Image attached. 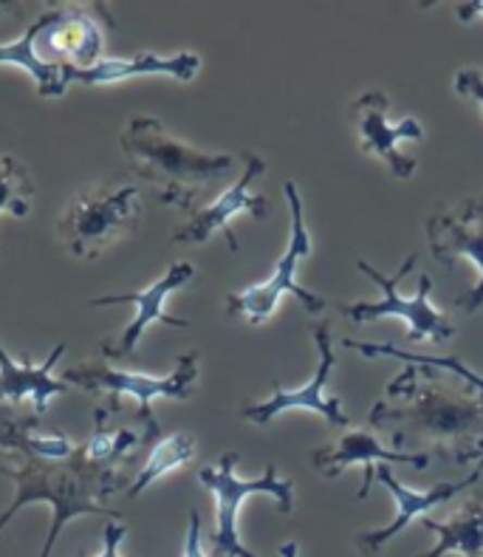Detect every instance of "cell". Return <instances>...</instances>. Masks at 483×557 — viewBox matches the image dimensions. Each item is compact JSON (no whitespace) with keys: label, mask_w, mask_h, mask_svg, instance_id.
Segmentation results:
<instances>
[{"label":"cell","mask_w":483,"mask_h":557,"mask_svg":"<svg viewBox=\"0 0 483 557\" xmlns=\"http://www.w3.org/2000/svg\"><path fill=\"white\" fill-rule=\"evenodd\" d=\"M281 557H300V549H297V544L288 541V544L281 546Z\"/></svg>","instance_id":"cell-28"},{"label":"cell","mask_w":483,"mask_h":557,"mask_svg":"<svg viewBox=\"0 0 483 557\" xmlns=\"http://www.w3.org/2000/svg\"><path fill=\"white\" fill-rule=\"evenodd\" d=\"M421 523L435 535V546L421 552L419 557H444V555H461V557H483V498L475 495L470 502L456 509L453 516L444 521L435 518H421Z\"/></svg>","instance_id":"cell-19"},{"label":"cell","mask_w":483,"mask_h":557,"mask_svg":"<svg viewBox=\"0 0 483 557\" xmlns=\"http://www.w3.org/2000/svg\"><path fill=\"white\" fill-rule=\"evenodd\" d=\"M238 453H224L218 465L203 467L198 479L210 490L215 502V530H212V549L218 557H258L249 552L240 541L238 532V512L249 495H272L283 516L295 512V481L277 473V467L267 465L263 475L252 481H244L235 467H238Z\"/></svg>","instance_id":"cell-5"},{"label":"cell","mask_w":483,"mask_h":557,"mask_svg":"<svg viewBox=\"0 0 483 557\" xmlns=\"http://www.w3.org/2000/svg\"><path fill=\"white\" fill-rule=\"evenodd\" d=\"M240 159H244V173H240L238 182L232 184L230 190L221 193L212 205L196 207V212H189V221L173 235V244H203L215 233H224L230 252H238L240 244L232 233V219L240 212H249L252 219H267L269 201L249 190L252 182H258L260 173L267 170V162H263V156L252 153V150H244Z\"/></svg>","instance_id":"cell-13"},{"label":"cell","mask_w":483,"mask_h":557,"mask_svg":"<svg viewBox=\"0 0 483 557\" xmlns=\"http://www.w3.org/2000/svg\"><path fill=\"white\" fill-rule=\"evenodd\" d=\"M122 461L125 459L94 461L79 445L74 456L65 461H46L21 453L17 465H0V473L14 481V502L0 516V532L7 530L9 521L28 504H49L51 527L46 541H42L40 557H51L65 523L74 521L77 516L122 521L120 509H111L106 504V498H111L125 484V475L120 473Z\"/></svg>","instance_id":"cell-2"},{"label":"cell","mask_w":483,"mask_h":557,"mask_svg":"<svg viewBox=\"0 0 483 557\" xmlns=\"http://www.w3.org/2000/svg\"><path fill=\"white\" fill-rule=\"evenodd\" d=\"M456 91L463 97H472L483 113V77L475 69H461L456 77Z\"/></svg>","instance_id":"cell-24"},{"label":"cell","mask_w":483,"mask_h":557,"mask_svg":"<svg viewBox=\"0 0 483 557\" xmlns=\"http://www.w3.org/2000/svg\"><path fill=\"white\" fill-rule=\"evenodd\" d=\"M354 125H357L359 148L364 156H376L396 178H410L416 173V159L401 153V141L424 139V127L413 116L393 122L391 120V99L385 91H368L354 99L350 106Z\"/></svg>","instance_id":"cell-14"},{"label":"cell","mask_w":483,"mask_h":557,"mask_svg":"<svg viewBox=\"0 0 483 557\" xmlns=\"http://www.w3.org/2000/svg\"><path fill=\"white\" fill-rule=\"evenodd\" d=\"M40 417L21 413L14 405L0 403V450H17L46 461H65L77 447L65 436H40Z\"/></svg>","instance_id":"cell-20"},{"label":"cell","mask_w":483,"mask_h":557,"mask_svg":"<svg viewBox=\"0 0 483 557\" xmlns=\"http://www.w3.org/2000/svg\"><path fill=\"white\" fill-rule=\"evenodd\" d=\"M184 557H207L201 546V516L196 509L189 512V527H187V541H184Z\"/></svg>","instance_id":"cell-26"},{"label":"cell","mask_w":483,"mask_h":557,"mask_svg":"<svg viewBox=\"0 0 483 557\" xmlns=\"http://www.w3.org/2000/svg\"><path fill=\"white\" fill-rule=\"evenodd\" d=\"M196 456V438L189 436V433H170V436L159 438L150 450L148 461L141 467L139 473H136L134 484H131V498H139L141 493L148 487H153L156 481L161 475H168L170 470H178V467L189 465Z\"/></svg>","instance_id":"cell-22"},{"label":"cell","mask_w":483,"mask_h":557,"mask_svg":"<svg viewBox=\"0 0 483 557\" xmlns=\"http://www.w3.org/2000/svg\"><path fill=\"white\" fill-rule=\"evenodd\" d=\"M368 424L399 453H435L456 465L483 459V376L410 366L387 382Z\"/></svg>","instance_id":"cell-1"},{"label":"cell","mask_w":483,"mask_h":557,"mask_svg":"<svg viewBox=\"0 0 483 557\" xmlns=\"http://www.w3.org/2000/svg\"><path fill=\"white\" fill-rule=\"evenodd\" d=\"M311 337L317 343V351H320V362H317V371L302 388L288 391V388H274V394L263 403H249L244 405V419L255 424H269L272 419H277L286 410H314L317 417H322L334 428H350L348 413L343 410V399L336 396H325V385H329L331 374H334L336 357L334 346H331V323H314L311 325Z\"/></svg>","instance_id":"cell-12"},{"label":"cell","mask_w":483,"mask_h":557,"mask_svg":"<svg viewBox=\"0 0 483 557\" xmlns=\"http://www.w3.org/2000/svg\"><path fill=\"white\" fill-rule=\"evenodd\" d=\"M127 527L122 521H111L102 532V552L97 557H122L120 555V544L125 541Z\"/></svg>","instance_id":"cell-25"},{"label":"cell","mask_w":483,"mask_h":557,"mask_svg":"<svg viewBox=\"0 0 483 557\" xmlns=\"http://www.w3.org/2000/svg\"><path fill=\"white\" fill-rule=\"evenodd\" d=\"M0 63H12L26 69L28 77L35 79L40 97H63L65 88L71 85L69 77H65V65H49L37 57L35 26H28L17 40L0 46Z\"/></svg>","instance_id":"cell-21"},{"label":"cell","mask_w":483,"mask_h":557,"mask_svg":"<svg viewBox=\"0 0 483 557\" xmlns=\"http://www.w3.org/2000/svg\"><path fill=\"white\" fill-rule=\"evenodd\" d=\"M419 263V255H407L405 263L399 267V272L393 277H385L379 269H373L368 261H357L359 272L371 277L373 283H379L382 289V300L376 304H368V300H359V304L343 306V314L350 318V323H371L379 318H399L407 323V339L410 343H421V339H430V343H444V339L456 337V325L449 323V318L444 311L435 309L430 304V292H433V277L421 275L419 277V292L413 297H405L399 292V283L405 281L410 272Z\"/></svg>","instance_id":"cell-8"},{"label":"cell","mask_w":483,"mask_h":557,"mask_svg":"<svg viewBox=\"0 0 483 557\" xmlns=\"http://www.w3.org/2000/svg\"><path fill=\"white\" fill-rule=\"evenodd\" d=\"M198 351H189L178 357L175 371L168 376H148V374H131V371H120V368L108 366V362H83V366L69 368L63 380L69 385H79L88 394H106L111 396L108 410L116 413L120 410L122 396H134L136 399V419L145 424V438L159 436V419L153 417V399L168 396V399H189L196 391L198 382Z\"/></svg>","instance_id":"cell-6"},{"label":"cell","mask_w":483,"mask_h":557,"mask_svg":"<svg viewBox=\"0 0 483 557\" xmlns=\"http://www.w3.org/2000/svg\"><path fill=\"white\" fill-rule=\"evenodd\" d=\"M456 17L461 23H475L483 21V0H472V3H461L456 9Z\"/></svg>","instance_id":"cell-27"},{"label":"cell","mask_w":483,"mask_h":557,"mask_svg":"<svg viewBox=\"0 0 483 557\" xmlns=\"http://www.w3.org/2000/svg\"><path fill=\"white\" fill-rule=\"evenodd\" d=\"M141 224L139 187L131 182L97 184L79 193L60 219V238L74 258L94 261Z\"/></svg>","instance_id":"cell-4"},{"label":"cell","mask_w":483,"mask_h":557,"mask_svg":"<svg viewBox=\"0 0 483 557\" xmlns=\"http://www.w3.org/2000/svg\"><path fill=\"white\" fill-rule=\"evenodd\" d=\"M428 240L433 258L444 267H456L458 258H470L475 263L478 283L458 297V309L467 314L483 309V196L435 212L428 221Z\"/></svg>","instance_id":"cell-10"},{"label":"cell","mask_w":483,"mask_h":557,"mask_svg":"<svg viewBox=\"0 0 483 557\" xmlns=\"http://www.w3.org/2000/svg\"><path fill=\"white\" fill-rule=\"evenodd\" d=\"M283 193H286L288 215H292L286 252L281 255V261L274 263L272 275L267 281L258 283V286H249V289L238 292V295L226 297V314L230 318H244L246 323L252 325L267 323L274 311H277V306H281L283 295H295L309 314H320L329 306L325 297L302 289L300 283H297V267L311 255V235L306 230V221H302V198L297 193V184L286 182Z\"/></svg>","instance_id":"cell-7"},{"label":"cell","mask_w":483,"mask_h":557,"mask_svg":"<svg viewBox=\"0 0 483 557\" xmlns=\"http://www.w3.org/2000/svg\"><path fill=\"white\" fill-rule=\"evenodd\" d=\"M196 277V267L187 261H178L164 272L156 283H150L145 292H134V295H102L94 297L91 306H111V304H131L134 306V320L122 329L116 337H108L102 343V354L106 360H131L139 351V339L145 337L153 323L173 325V329H187V320L170 318L164 304L175 289H182L184 283H189Z\"/></svg>","instance_id":"cell-11"},{"label":"cell","mask_w":483,"mask_h":557,"mask_svg":"<svg viewBox=\"0 0 483 557\" xmlns=\"http://www.w3.org/2000/svg\"><path fill=\"white\" fill-rule=\"evenodd\" d=\"M106 23L111 14L102 3H60L37 17L35 49L42 63L88 71L102 60Z\"/></svg>","instance_id":"cell-9"},{"label":"cell","mask_w":483,"mask_h":557,"mask_svg":"<svg viewBox=\"0 0 483 557\" xmlns=\"http://www.w3.org/2000/svg\"><path fill=\"white\" fill-rule=\"evenodd\" d=\"M122 150L134 176L148 182L161 205L196 212L207 187L235 168V156L207 153L168 134L153 116H134L122 131Z\"/></svg>","instance_id":"cell-3"},{"label":"cell","mask_w":483,"mask_h":557,"mask_svg":"<svg viewBox=\"0 0 483 557\" xmlns=\"http://www.w3.org/2000/svg\"><path fill=\"white\" fill-rule=\"evenodd\" d=\"M483 475V459L478 461V467L472 470L467 479L461 481H447V484H435L433 490H428V493H416V490H407L401 487L399 481L393 479L391 467L385 465H376V481L379 484H385L387 490L393 493V502H396V518H393L387 527H382V530H373V532H359L354 541H357L359 552H362L364 557H376L379 549L385 544H391V537L399 535L401 530H405L407 523H413L416 518H428L430 509L442 507V504H447L449 498H456V495H461L463 490H470L472 484H478V479Z\"/></svg>","instance_id":"cell-16"},{"label":"cell","mask_w":483,"mask_h":557,"mask_svg":"<svg viewBox=\"0 0 483 557\" xmlns=\"http://www.w3.org/2000/svg\"><path fill=\"white\" fill-rule=\"evenodd\" d=\"M198 69H201V57L189 54V51H182L175 57H159L150 54V51H141L136 57H127V60H120V57H111V60H99L94 69L88 71H74L65 69V77L69 83H122V79L131 77H173L178 83H189L196 77Z\"/></svg>","instance_id":"cell-18"},{"label":"cell","mask_w":483,"mask_h":557,"mask_svg":"<svg viewBox=\"0 0 483 557\" xmlns=\"http://www.w3.org/2000/svg\"><path fill=\"white\" fill-rule=\"evenodd\" d=\"M35 201V182L14 156L0 153V212H12L14 219H26Z\"/></svg>","instance_id":"cell-23"},{"label":"cell","mask_w":483,"mask_h":557,"mask_svg":"<svg viewBox=\"0 0 483 557\" xmlns=\"http://www.w3.org/2000/svg\"><path fill=\"white\" fill-rule=\"evenodd\" d=\"M379 461H393V465H410V467H424L430 465L428 453H399L391 450L379 442L376 431H373L371 424L368 428H348L343 436L331 442L325 447H317L314 456H311V465L320 470L322 479H336V475H343L345 467L350 465H362V487L357 490V498H368L371 493V484L376 481V465Z\"/></svg>","instance_id":"cell-15"},{"label":"cell","mask_w":483,"mask_h":557,"mask_svg":"<svg viewBox=\"0 0 483 557\" xmlns=\"http://www.w3.org/2000/svg\"><path fill=\"white\" fill-rule=\"evenodd\" d=\"M65 354V343H57L51 354L42 362L32 360H12L7 348L0 346V403L14 405L32 396V413L46 417L49 403L54 396L69 394V382L54 380V366Z\"/></svg>","instance_id":"cell-17"}]
</instances>
